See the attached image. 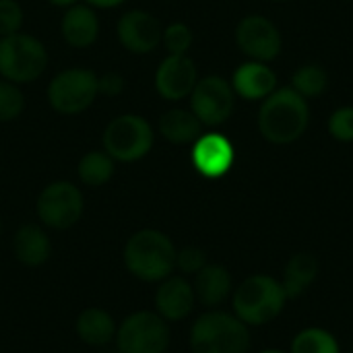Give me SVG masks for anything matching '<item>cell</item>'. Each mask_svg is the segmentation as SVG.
<instances>
[{
  "mask_svg": "<svg viewBox=\"0 0 353 353\" xmlns=\"http://www.w3.org/2000/svg\"><path fill=\"white\" fill-rule=\"evenodd\" d=\"M199 81L196 66L186 54H170L155 72L157 93L168 101H180L188 97Z\"/></svg>",
  "mask_w": 353,
  "mask_h": 353,
  "instance_id": "7c38bea8",
  "label": "cell"
},
{
  "mask_svg": "<svg viewBox=\"0 0 353 353\" xmlns=\"http://www.w3.org/2000/svg\"><path fill=\"white\" fill-rule=\"evenodd\" d=\"M207 265V254L201 248H184L176 254V267L182 273L196 275Z\"/></svg>",
  "mask_w": 353,
  "mask_h": 353,
  "instance_id": "f546056e",
  "label": "cell"
},
{
  "mask_svg": "<svg viewBox=\"0 0 353 353\" xmlns=\"http://www.w3.org/2000/svg\"><path fill=\"white\" fill-rule=\"evenodd\" d=\"M85 209L81 190L70 182H52L37 196V215L52 230L72 228Z\"/></svg>",
  "mask_w": 353,
  "mask_h": 353,
  "instance_id": "30bf717a",
  "label": "cell"
},
{
  "mask_svg": "<svg viewBox=\"0 0 353 353\" xmlns=\"http://www.w3.org/2000/svg\"><path fill=\"white\" fill-rule=\"evenodd\" d=\"M234 159H236L234 145L223 134L209 132V134H201L194 141V147H192V165L205 178L215 180V178L225 176L232 170Z\"/></svg>",
  "mask_w": 353,
  "mask_h": 353,
  "instance_id": "4fadbf2b",
  "label": "cell"
},
{
  "mask_svg": "<svg viewBox=\"0 0 353 353\" xmlns=\"http://www.w3.org/2000/svg\"><path fill=\"white\" fill-rule=\"evenodd\" d=\"M77 335L87 345L103 347L116 337V323L105 310L87 308L77 319Z\"/></svg>",
  "mask_w": 353,
  "mask_h": 353,
  "instance_id": "ffe728a7",
  "label": "cell"
},
{
  "mask_svg": "<svg viewBox=\"0 0 353 353\" xmlns=\"http://www.w3.org/2000/svg\"><path fill=\"white\" fill-rule=\"evenodd\" d=\"M288 294L279 279L271 275H250L244 279L232 298L234 314L248 327L273 323L285 308Z\"/></svg>",
  "mask_w": 353,
  "mask_h": 353,
  "instance_id": "7a4b0ae2",
  "label": "cell"
},
{
  "mask_svg": "<svg viewBox=\"0 0 353 353\" xmlns=\"http://www.w3.org/2000/svg\"><path fill=\"white\" fill-rule=\"evenodd\" d=\"M120 353H163L170 345V327L155 312H134L116 329Z\"/></svg>",
  "mask_w": 353,
  "mask_h": 353,
  "instance_id": "ba28073f",
  "label": "cell"
},
{
  "mask_svg": "<svg viewBox=\"0 0 353 353\" xmlns=\"http://www.w3.org/2000/svg\"><path fill=\"white\" fill-rule=\"evenodd\" d=\"M62 37L72 48H89L99 33V21L93 8L85 4H74L66 10L60 23Z\"/></svg>",
  "mask_w": 353,
  "mask_h": 353,
  "instance_id": "e0dca14e",
  "label": "cell"
},
{
  "mask_svg": "<svg viewBox=\"0 0 353 353\" xmlns=\"http://www.w3.org/2000/svg\"><path fill=\"white\" fill-rule=\"evenodd\" d=\"M25 108V99L17 83L6 79L0 81V122H10L21 116Z\"/></svg>",
  "mask_w": 353,
  "mask_h": 353,
  "instance_id": "484cf974",
  "label": "cell"
},
{
  "mask_svg": "<svg viewBox=\"0 0 353 353\" xmlns=\"http://www.w3.org/2000/svg\"><path fill=\"white\" fill-rule=\"evenodd\" d=\"M114 159L105 151H89L79 161V178L87 186H103L114 176Z\"/></svg>",
  "mask_w": 353,
  "mask_h": 353,
  "instance_id": "603a6c76",
  "label": "cell"
},
{
  "mask_svg": "<svg viewBox=\"0 0 353 353\" xmlns=\"http://www.w3.org/2000/svg\"><path fill=\"white\" fill-rule=\"evenodd\" d=\"M48 2L54 4V6H68V8H70V6H74L79 0H48Z\"/></svg>",
  "mask_w": 353,
  "mask_h": 353,
  "instance_id": "d6a6232c",
  "label": "cell"
},
{
  "mask_svg": "<svg viewBox=\"0 0 353 353\" xmlns=\"http://www.w3.org/2000/svg\"><path fill=\"white\" fill-rule=\"evenodd\" d=\"M329 132L335 141L352 143L353 141V105H345L333 112L329 120Z\"/></svg>",
  "mask_w": 353,
  "mask_h": 353,
  "instance_id": "83f0119b",
  "label": "cell"
},
{
  "mask_svg": "<svg viewBox=\"0 0 353 353\" xmlns=\"http://www.w3.org/2000/svg\"><path fill=\"white\" fill-rule=\"evenodd\" d=\"M48 52L43 43L27 33L0 37V74L10 83H29L43 74Z\"/></svg>",
  "mask_w": 353,
  "mask_h": 353,
  "instance_id": "5b68a950",
  "label": "cell"
},
{
  "mask_svg": "<svg viewBox=\"0 0 353 353\" xmlns=\"http://www.w3.org/2000/svg\"><path fill=\"white\" fill-rule=\"evenodd\" d=\"M275 2H288V0H275Z\"/></svg>",
  "mask_w": 353,
  "mask_h": 353,
  "instance_id": "e575fe53",
  "label": "cell"
},
{
  "mask_svg": "<svg viewBox=\"0 0 353 353\" xmlns=\"http://www.w3.org/2000/svg\"><path fill=\"white\" fill-rule=\"evenodd\" d=\"M176 248L157 230L137 232L124 248L126 269L141 281H163L176 269Z\"/></svg>",
  "mask_w": 353,
  "mask_h": 353,
  "instance_id": "3957f363",
  "label": "cell"
},
{
  "mask_svg": "<svg viewBox=\"0 0 353 353\" xmlns=\"http://www.w3.org/2000/svg\"><path fill=\"white\" fill-rule=\"evenodd\" d=\"M159 132L170 143L186 145V143H194L203 134V124L190 110L176 108L159 118Z\"/></svg>",
  "mask_w": 353,
  "mask_h": 353,
  "instance_id": "7402d4cb",
  "label": "cell"
},
{
  "mask_svg": "<svg viewBox=\"0 0 353 353\" xmlns=\"http://www.w3.org/2000/svg\"><path fill=\"white\" fill-rule=\"evenodd\" d=\"M319 275V261L308 254V252H298L294 254L283 271V279L281 285L288 294V300L302 296L316 279Z\"/></svg>",
  "mask_w": 353,
  "mask_h": 353,
  "instance_id": "44dd1931",
  "label": "cell"
},
{
  "mask_svg": "<svg viewBox=\"0 0 353 353\" xmlns=\"http://www.w3.org/2000/svg\"><path fill=\"white\" fill-rule=\"evenodd\" d=\"M14 256L27 267H39L50 259L52 244L48 234L33 223L21 225L14 234Z\"/></svg>",
  "mask_w": 353,
  "mask_h": 353,
  "instance_id": "d6986e66",
  "label": "cell"
},
{
  "mask_svg": "<svg viewBox=\"0 0 353 353\" xmlns=\"http://www.w3.org/2000/svg\"><path fill=\"white\" fill-rule=\"evenodd\" d=\"M122 87H124V81H122V77H120V74L110 72V74L99 77V93L116 95V93H120V91H122Z\"/></svg>",
  "mask_w": 353,
  "mask_h": 353,
  "instance_id": "4dcf8cb0",
  "label": "cell"
},
{
  "mask_svg": "<svg viewBox=\"0 0 353 353\" xmlns=\"http://www.w3.org/2000/svg\"><path fill=\"white\" fill-rule=\"evenodd\" d=\"M232 87L236 95L246 101H256L269 97L277 87V74L267 66V62H244L238 66L232 79Z\"/></svg>",
  "mask_w": 353,
  "mask_h": 353,
  "instance_id": "2e32d148",
  "label": "cell"
},
{
  "mask_svg": "<svg viewBox=\"0 0 353 353\" xmlns=\"http://www.w3.org/2000/svg\"><path fill=\"white\" fill-rule=\"evenodd\" d=\"M161 41H163V46H165V50L170 54L182 56L192 46V31L184 23H172V25L165 27V31L161 35Z\"/></svg>",
  "mask_w": 353,
  "mask_h": 353,
  "instance_id": "4316f807",
  "label": "cell"
},
{
  "mask_svg": "<svg viewBox=\"0 0 353 353\" xmlns=\"http://www.w3.org/2000/svg\"><path fill=\"white\" fill-rule=\"evenodd\" d=\"M161 25L159 21L145 10H130L118 21V37L120 43L132 54H149L161 41Z\"/></svg>",
  "mask_w": 353,
  "mask_h": 353,
  "instance_id": "5bb4252c",
  "label": "cell"
},
{
  "mask_svg": "<svg viewBox=\"0 0 353 353\" xmlns=\"http://www.w3.org/2000/svg\"><path fill=\"white\" fill-rule=\"evenodd\" d=\"M308 122V99H304L292 87L275 89L269 97L263 99L259 112V130L269 143L288 145L298 141L306 132Z\"/></svg>",
  "mask_w": 353,
  "mask_h": 353,
  "instance_id": "6da1fadb",
  "label": "cell"
},
{
  "mask_svg": "<svg viewBox=\"0 0 353 353\" xmlns=\"http://www.w3.org/2000/svg\"><path fill=\"white\" fill-rule=\"evenodd\" d=\"M99 93V79L87 68H68L56 74L48 87L50 105L64 114L74 116L87 110Z\"/></svg>",
  "mask_w": 353,
  "mask_h": 353,
  "instance_id": "52a82bcc",
  "label": "cell"
},
{
  "mask_svg": "<svg viewBox=\"0 0 353 353\" xmlns=\"http://www.w3.org/2000/svg\"><path fill=\"white\" fill-rule=\"evenodd\" d=\"M196 304L194 288L184 277H168L155 294L157 314L165 321H184Z\"/></svg>",
  "mask_w": 353,
  "mask_h": 353,
  "instance_id": "9a60e30c",
  "label": "cell"
},
{
  "mask_svg": "<svg viewBox=\"0 0 353 353\" xmlns=\"http://www.w3.org/2000/svg\"><path fill=\"white\" fill-rule=\"evenodd\" d=\"M238 48L256 62H269L279 56L283 39L273 21L263 14H248L236 27Z\"/></svg>",
  "mask_w": 353,
  "mask_h": 353,
  "instance_id": "8fae6325",
  "label": "cell"
},
{
  "mask_svg": "<svg viewBox=\"0 0 353 353\" xmlns=\"http://www.w3.org/2000/svg\"><path fill=\"white\" fill-rule=\"evenodd\" d=\"M192 353H248L250 333L236 314L207 312L190 329Z\"/></svg>",
  "mask_w": 353,
  "mask_h": 353,
  "instance_id": "277c9868",
  "label": "cell"
},
{
  "mask_svg": "<svg viewBox=\"0 0 353 353\" xmlns=\"http://www.w3.org/2000/svg\"><path fill=\"white\" fill-rule=\"evenodd\" d=\"M290 353H341V350L333 333L319 327H310L294 337Z\"/></svg>",
  "mask_w": 353,
  "mask_h": 353,
  "instance_id": "cb8c5ba5",
  "label": "cell"
},
{
  "mask_svg": "<svg viewBox=\"0 0 353 353\" xmlns=\"http://www.w3.org/2000/svg\"><path fill=\"white\" fill-rule=\"evenodd\" d=\"M236 105V91L223 77L211 74L196 81L190 93V112L201 120L203 126L223 124Z\"/></svg>",
  "mask_w": 353,
  "mask_h": 353,
  "instance_id": "9c48e42d",
  "label": "cell"
},
{
  "mask_svg": "<svg viewBox=\"0 0 353 353\" xmlns=\"http://www.w3.org/2000/svg\"><path fill=\"white\" fill-rule=\"evenodd\" d=\"M23 25V8L17 0H0V37L19 33Z\"/></svg>",
  "mask_w": 353,
  "mask_h": 353,
  "instance_id": "f1b7e54d",
  "label": "cell"
},
{
  "mask_svg": "<svg viewBox=\"0 0 353 353\" xmlns=\"http://www.w3.org/2000/svg\"><path fill=\"white\" fill-rule=\"evenodd\" d=\"M0 232H2V221H0Z\"/></svg>",
  "mask_w": 353,
  "mask_h": 353,
  "instance_id": "d590c367",
  "label": "cell"
},
{
  "mask_svg": "<svg viewBox=\"0 0 353 353\" xmlns=\"http://www.w3.org/2000/svg\"><path fill=\"white\" fill-rule=\"evenodd\" d=\"M194 296L203 306L215 308L232 294V275L221 265H205L194 275Z\"/></svg>",
  "mask_w": 353,
  "mask_h": 353,
  "instance_id": "ac0fdd59",
  "label": "cell"
},
{
  "mask_svg": "<svg viewBox=\"0 0 353 353\" xmlns=\"http://www.w3.org/2000/svg\"><path fill=\"white\" fill-rule=\"evenodd\" d=\"M91 6H97V8H114L118 4H122L124 0H87Z\"/></svg>",
  "mask_w": 353,
  "mask_h": 353,
  "instance_id": "1f68e13d",
  "label": "cell"
},
{
  "mask_svg": "<svg viewBox=\"0 0 353 353\" xmlns=\"http://www.w3.org/2000/svg\"><path fill=\"white\" fill-rule=\"evenodd\" d=\"M153 147L151 124L137 114L114 118L103 130V149L114 161L130 163L143 159Z\"/></svg>",
  "mask_w": 353,
  "mask_h": 353,
  "instance_id": "8992f818",
  "label": "cell"
},
{
  "mask_svg": "<svg viewBox=\"0 0 353 353\" xmlns=\"http://www.w3.org/2000/svg\"><path fill=\"white\" fill-rule=\"evenodd\" d=\"M261 353H285V352H281V350H265V352H261Z\"/></svg>",
  "mask_w": 353,
  "mask_h": 353,
  "instance_id": "836d02e7",
  "label": "cell"
},
{
  "mask_svg": "<svg viewBox=\"0 0 353 353\" xmlns=\"http://www.w3.org/2000/svg\"><path fill=\"white\" fill-rule=\"evenodd\" d=\"M327 85H329L327 70L319 64L300 66L292 77V89L298 91L304 99L319 97L327 89Z\"/></svg>",
  "mask_w": 353,
  "mask_h": 353,
  "instance_id": "d4e9b609",
  "label": "cell"
}]
</instances>
